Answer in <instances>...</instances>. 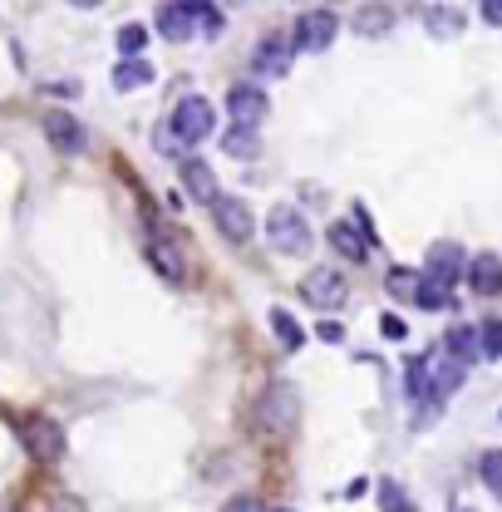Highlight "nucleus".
Instances as JSON below:
<instances>
[{
  "label": "nucleus",
  "mask_w": 502,
  "mask_h": 512,
  "mask_svg": "<svg viewBox=\"0 0 502 512\" xmlns=\"http://www.w3.org/2000/svg\"><path fill=\"white\" fill-rule=\"evenodd\" d=\"M183 192H188L192 202H202V207H217V202H222V192H217V173H212L207 163H197V158L183 163Z\"/></svg>",
  "instance_id": "nucleus-12"
},
{
  "label": "nucleus",
  "mask_w": 502,
  "mask_h": 512,
  "mask_svg": "<svg viewBox=\"0 0 502 512\" xmlns=\"http://www.w3.org/2000/svg\"><path fill=\"white\" fill-rule=\"evenodd\" d=\"M197 15H202V30H212V35L222 30V10L217 5H197Z\"/></svg>",
  "instance_id": "nucleus-30"
},
{
  "label": "nucleus",
  "mask_w": 502,
  "mask_h": 512,
  "mask_svg": "<svg viewBox=\"0 0 502 512\" xmlns=\"http://www.w3.org/2000/svg\"><path fill=\"white\" fill-rule=\"evenodd\" d=\"M483 355H488V360H502V320L483 325Z\"/></svg>",
  "instance_id": "nucleus-28"
},
{
  "label": "nucleus",
  "mask_w": 502,
  "mask_h": 512,
  "mask_svg": "<svg viewBox=\"0 0 502 512\" xmlns=\"http://www.w3.org/2000/svg\"><path fill=\"white\" fill-rule=\"evenodd\" d=\"M20 439L25 448L40 458V463H55L64 453V429L50 419V414H35V419H25V429H20Z\"/></svg>",
  "instance_id": "nucleus-7"
},
{
  "label": "nucleus",
  "mask_w": 502,
  "mask_h": 512,
  "mask_svg": "<svg viewBox=\"0 0 502 512\" xmlns=\"http://www.w3.org/2000/svg\"><path fill=\"white\" fill-rule=\"evenodd\" d=\"M483 15H488V25H502V0H483Z\"/></svg>",
  "instance_id": "nucleus-33"
},
{
  "label": "nucleus",
  "mask_w": 502,
  "mask_h": 512,
  "mask_svg": "<svg viewBox=\"0 0 502 512\" xmlns=\"http://www.w3.org/2000/svg\"><path fill=\"white\" fill-rule=\"evenodd\" d=\"M227 119H232V128H256L266 119V89H256V84L227 89Z\"/></svg>",
  "instance_id": "nucleus-8"
},
{
  "label": "nucleus",
  "mask_w": 502,
  "mask_h": 512,
  "mask_svg": "<svg viewBox=\"0 0 502 512\" xmlns=\"http://www.w3.org/2000/svg\"><path fill=\"white\" fill-rule=\"evenodd\" d=\"M222 148H227L232 158H256V128H227Z\"/></svg>",
  "instance_id": "nucleus-24"
},
{
  "label": "nucleus",
  "mask_w": 502,
  "mask_h": 512,
  "mask_svg": "<svg viewBox=\"0 0 502 512\" xmlns=\"http://www.w3.org/2000/svg\"><path fill=\"white\" fill-rule=\"evenodd\" d=\"M192 20H197V5H158V35L173 40V45H183L197 30Z\"/></svg>",
  "instance_id": "nucleus-15"
},
{
  "label": "nucleus",
  "mask_w": 502,
  "mask_h": 512,
  "mask_svg": "<svg viewBox=\"0 0 502 512\" xmlns=\"http://www.w3.org/2000/svg\"><path fill=\"white\" fill-rule=\"evenodd\" d=\"M296 424H301V394L291 384L261 389V399H256V429L266 439H286V434H296Z\"/></svg>",
  "instance_id": "nucleus-1"
},
{
  "label": "nucleus",
  "mask_w": 502,
  "mask_h": 512,
  "mask_svg": "<svg viewBox=\"0 0 502 512\" xmlns=\"http://www.w3.org/2000/svg\"><path fill=\"white\" fill-rule=\"evenodd\" d=\"M424 25H429L439 40H448V35H458V30H463V15H458V10H448V5H424Z\"/></svg>",
  "instance_id": "nucleus-19"
},
{
  "label": "nucleus",
  "mask_w": 502,
  "mask_h": 512,
  "mask_svg": "<svg viewBox=\"0 0 502 512\" xmlns=\"http://www.w3.org/2000/svg\"><path fill=\"white\" fill-rule=\"evenodd\" d=\"M291 50H296V45H286L281 35H266V40L256 45V55H251V69H256L261 79H281V74L291 69Z\"/></svg>",
  "instance_id": "nucleus-10"
},
{
  "label": "nucleus",
  "mask_w": 502,
  "mask_h": 512,
  "mask_svg": "<svg viewBox=\"0 0 502 512\" xmlns=\"http://www.w3.org/2000/svg\"><path fill=\"white\" fill-rule=\"evenodd\" d=\"M478 478L488 483V493L502 503V448H488V453L478 458Z\"/></svg>",
  "instance_id": "nucleus-23"
},
{
  "label": "nucleus",
  "mask_w": 502,
  "mask_h": 512,
  "mask_svg": "<svg viewBox=\"0 0 502 512\" xmlns=\"http://www.w3.org/2000/svg\"><path fill=\"white\" fill-rule=\"evenodd\" d=\"M468 286H473V296H502V256H473L468 261Z\"/></svg>",
  "instance_id": "nucleus-13"
},
{
  "label": "nucleus",
  "mask_w": 502,
  "mask_h": 512,
  "mask_svg": "<svg viewBox=\"0 0 502 512\" xmlns=\"http://www.w3.org/2000/svg\"><path fill=\"white\" fill-rule=\"evenodd\" d=\"M143 84H153V64L148 60H124L114 69V89H143Z\"/></svg>",
  "instance_id": "nucleus-21"
},
{
  "label": "nucleus",
  "mask_w": 502,
  "mask_h": 512,
  "mask_svg": "<svg viewBox=\"0 0 502 512\" xmlns=\"http://www.w3.org/2000/svg\"><path fill=\"white\" fill-rule=\"evenodd\" d=\"M443 355H448V360H458V365L478 360V355H483V335H478V325H458V330H448Z\"/></svg>",
  "instance_id": "nucleus-16"
},
{
  "label": "nucleus",
  "mask_w": 502,
  "mask_h": 512,
  "mask_svg": "<svg viewBox=\"0 0 502 512\" xmlns=\"http://www.w3.org/2000/svg\"><path fill=\"white\" fill-rule=\"evenodd\" d=\"M498 419H502V409H498Z\"/></svg>",
  "instance_id": "nucleus-34"
},
{
  "label": "nucleus",
  "mask_w": 502,
  "mask_h": 512,
  "mask_svg": "<svg viewBox=\"0 0 502 512\" xmlns=\"http://www.w3.org/2000/svg\"><path fill=\"white\" fill-rule=\"evenodd\" d=\"M143 40H148V30H143V25H124V30H119V50H124V60H138Z\"/></svg>",
  "instance_id": "nucleus-27"
},
{
  "label": "nucleus",
  "mask_w": 502,
  "mask_h": 512,
  "mask_svg": "<svg viewBox=\"0 0 502 512\" xmlns=\"http://www.w3.org/2000/svg\"><path fill=\"white\" fill-rule=\"evenodd\" d=\"M419 286H424V271H409V266H394V271H389V291H394L399 301H409V306H414Z\"/></svg>",
  "instance_id": "nucleus-22"
},
{
  "label": "nucleus",
  "mask_w": 502,
  "mask_h": 512,
  "mask_svg": "<svg viewBox=\"0 0 502 512\" xmlns=\"http://www.w3.org/2000/svg\"><path fill=\"white\" fill-rule=\"evenodd\" d=\"M222 512H266V508H261L256 498H232V503H227Z\"/></svg>",
  "instance_id": "nucleus-32"
},
{
  "label": "nucleus",
  "mask_w": 502,
  "mask_h": 512,
  "mask_svg": "<svg viewBox=\"0 0 502 512\" xmlns=\"http://www.w3.org/2000/svg\"><path fill=\"white\" fill-rule=\"evenodd\" d=\"M379 508H384V512H414L399 483H379Z\"/></svg>",
  "instance_id": "nucleus-26"
},
{
  "label": "nucleus",
  "mask_w": 502,
  "mask_h": 512,
  "mask_svg": "<svg viewBox=\"0 0 502 512\" xmlns=\"http://www.w3.org/2000/svg\"><path fill=\"white\" fill-rule=\"evenodd\" d=\"M330 247H335L340 256H350V261H365V252H370V242L360 237V227H355L350 217L330 227Z\"/></svg>",
  "instance_id": "nucleus-17"
},
{
  "label": "nucleus",
  "mask_w": 502,
  "mask_h": 512,
  "mask_svg": "<svg viewBox=\"0 0 502 512\" xmlns=\"http://www.w3.org/2000/svg\"><path fill=\"white\" fill-rule=\"evenodd\" d=\"M379 335H384V340H404L409 330H404V320L399 316H379Z\"/></svg>",
  "instance_id": "nucleus-29"
},
{
  "label": "nucleus",
  "mask_w": 502,
  "mask_h": 512,
  "mask_svg": "<svg viewBox=\"0 0 502 512\" xmlns=\"http://www.w3.org/2000/svg\"><path fill=\"white\" fill-rule=\"evenodd\" d=\"M148 261H153V271H158L168 286H183V281H188V247H183L178 232H153V237H148Z\"/></svg>",
  "instance_id": "nucleus-4"
},
{
  "label": "nucleus",
  "mask_w": 502,
  "mask_h": 512,
  "mask_svg": "<svg viewBox=\"0 0 502 512\" xmlns=\"http://www.w3.org/2000/svg\"><path fill=\"white\" fill-rule=\"evenodd\" d=\"M360 35H389L394 30V10L389 5H365V10H355V20H350Z\"/></svg>",
  "instance_id": "nucleus-18"
},
{
  "label": "nucleus",
  "mask_w": 502,
  "mask_h": 512,
  "mask_svg": "<svg viewBox=\"0 0 502 512\" xmlns=\"http://www.w3.org/2000/svg\"><path fill=\"white\" fill-rule=\"evenodd\" d=\"M301 296L311 301L315 311H335V306H345V276L335 271V266H315L306 271V281H301Z\"/></svg>",
  "instance_id": "nucleus-6"
},
{
  "label": "nucleus",
  "mask_w": 502,
  "mask_h": 512,
  "mask_svg": "<svg viewBox=\"0 0 502 512\" xmlns=\"http://www.w3.org/2000/svg\"><path fill=\"white\" fill-rule=\"evenodd\" d=\"M335 35H340V15H335V10L315 5V10H301V15H296V50H301V55L330 50Z\"/></svg>",
  "instance_id": "nucleus-5"
},
{
  "label": "nucleus",
  "mask_w": 502,
  "mask_h": 512,
  "mask_svg": "<svg viewBox=\"0 0 502 512\" xmlns=\"http://www.w3.org/2000/svg\"><path fill=\"white\" fill-rule=\"evenodd\" d=\"M271 325H276L281 350H301V345H306V330L296 325V316H291V311H281V306H276V311H271Z\"/></svg>",
  "instance_id": "nucleus-20"
},
{
  "label": "nucleus",
  "mask_w": 502,
  "mask_h": 512,
  "mask_svg": "<svg viewBox=\"0 0 502 512\" xmlns=\"http://www.w3.org/2000/svg\"><path fill=\"white\" fill-rule=\"evenodd\" d=\"M212 217H217V232H222L227 242H251V232H256V217H251V207L242 197H222V202L212 207Z\"/></svg>",
  "instance_id": "nucleus-9"
},
{
  "label": "nucleus",
  "mask_w": 502,
  "mask_h": 512,
  "mask_svg": "<svg viewBox=\"0 0 502 512\" xmlns=\"http://www.w3.org/2000/svg\"><path fill=\"white\" fill-rule=\"evenodd\" d=\"M266 242L276 247L281 256H311V222H306V212L301 207H271L266 212Z\"/></svg>",
  "instance_id": "nucleus-2"
},
{
  "label": "nucleus",
  "mask_w": 502,
  "mask_h": 512,
  "mask_svg": "<svg viewBox=\"0 0 502 512\" xmlns=\"http://www.w3.org/2000/svg\"><path fill=\"white\" fill-rule=\"evenodd\" d=\"M315 335H320L325 345H340V340H345V330H340L335 320H320V330H315Z\"/></svg>",
  "instance_id": "nucleus-31"
},
{
  "label": "nucleus",
  "mask_w": 502,
  "mask_h": 512,
  "mask_svg": "<svg viewBox=\"0 0 502 512\" xmlns=\"http://www.w3.org/2000/svg\"><path fill=\"white\" fill-rule=\"evenodd\" d=\"M212 128H217V109L202 99V94H183L178 104H173V119H168V133L178 138V143H207L212 138Z\"/></svg>",
  "instance_id": "nucleus-3"
},
{
  "label": "nucleus",
  "mask_w": 502,
  "mask_h": 512,
  "mask_svg": "<svg viewBox=\"0 0 502 512\" xmlns=\"http://www.w3.org/2000/svg\"><path fill=\"white\" fill-rule=\"evenodd\" d=\"M404 370H409V380H404L409 384V399H424L429 394V355H414Z\"/></svg>",
  "instance_id": "nucleus-25"
},
{
  "label": "nucleus",
  "mask_w": 502,
  "mask_h": 512,
  "mask_svg": "<svg viewBox=\"0 0 502 512\" xmlns=\"http://www.w3.org/2000/svg\"><path fill=\"white\" fill-rule=\"evenodd\" d=\"M45 133H50V143H55L60 153H84V148H89V133L79 128V119H69V114H45Z\"/></svg>",
  "instance_id": "nucleus-14"
},
{
  "label": "nucleus",
  "mask_w": 502,
  "mask_h": 512,
  "mask_svg": "<svg viewBox=\"0 0 502 512\" xmlns=\"http://www.w3.org/2000/svg\"><path fill=\"white\" fill-rule=\"evenodd\" d=\"M424 276H429L434 286H443V291H453V281L463 276V252H458L453 242H439V247L429 252V261H424Z\"/></svg>",
  "instance_id": "nucleus-11"
}]
</instances>
